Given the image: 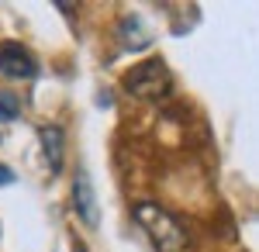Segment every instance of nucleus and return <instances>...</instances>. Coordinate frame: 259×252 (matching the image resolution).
Masks as SVG:
<instances>
[{"instance_id":"7","label":"nucleus","mask_w":259,"mask_h":252,"mask_svg":"<svg viewBox=\"0 0 259 252\" xmlns=\"http://www.w3.org/2000/svg\"><path fill=\"white\" fill-rule=\"evenodd\" d=\"M7 183H14V170L0 166V187H7Z\"/></svg>"},{"instance_id":"3","label":"nucleus","mask_w":259,"mask_h":252,"mask_svg":"<svg viewBox=\"0 0 259 252\" xmlns=\"http://www.w3.org/2000/svg\"><path fill=\"white\" fill-rule=\"evenodd\" d=\"M38 73V62L35 56L18 45V41H0V76L7 79H31Z\"/></svg>"},{"instance_id":"6","label":"nucleus","mask_w":259,"mask_h":252,"mask_svg":"<svg viewBox=\"0 0 259 252\" xmlns=\"http://www.w3.org/2000/svg\"><path fill=\"white\" fill-rule=\"evenodd\" d=\"M21 117V104H18V97L14 94H0V121H18Z\"/></svg>"},{"instance_id":"4","label":"nucleus","mask_w":259,"mask_h":252,"mask_svg":"<svg viewBox=\"0 0 259 252\" xmlns=\"http://www.w3.org/2000/svg\"><path fill=\"white\" fill-rule=\"evenodd\" d=\"M73 211L80 214V221H83V225H90V228L100 221V207H97V197H94V187H90L87 170L76 173V187H73Z\"/></svg>"},{"instance_id":"1","label":"nucleus","mask_w":259,"mask_h":252,"mask_svg":"<svg viewBox=\"0 0 259 252\" xmlns=\"http://www.w3.org/2000/svg\"><path fill=\"white\" fill-rule=\"evenodd\" d=\"M135 221L152 238V249L156 252H183L187 249V228L177 221V214H169L166 207H159V204H139L135 207Z\"/></svg>"},{"instance_id":"5","label":"nucleus","mask_w":259,"mask_h":252,"mask_svg":"<svg viewBox=\"0 0 259 252\" xmlns=\"http://www.w3.org/2000/svg\"><path fill=\"white\" fill-rule=\"evenodd\" d=\"M38 138H41V149H45V159H49V173H59L62 170V149H66L62 128L45 124V128H38Z\"/></svg>"},{"instance_id":"2","label":"nucleus","mask_w":259,"mask_h":252,"mask_svg":"<svg viewBox=\"0 0 259 252\" xmlns=\"http://www.w3.org/2000/svg\"><path fill=\"white\" fill-rule=\"evenodd\" d=\"M124 87H128L132 97H139V100H162L173 90V76H169L162 59H145V62L132 66L124 73Z\"/></svg>"}]
</instances>
